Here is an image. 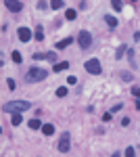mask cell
Instances as JSON below:
<instances>
[{
  "mask_svg": "<svg viewBox=\"0 0 140 157\" xmlns=\"http://www.w3.org/2000/svg\"><path fill=\"white\" fill-rule=\"evenodd\" d=\"M67 84L75 86V84H77V78H75V75H69V78H67Z\"/></svg>",
  "mask_w": 140,
  "mask_h": 157,
  "instance_id": "cb8c5ba5",
  "label": "cell"
},
{
  "mask_svg": "<svg viewBox=\"0 0 140 157\" xmlns=\"http://www.w3.org/2000/svg\"><path fill=\"white\" fill-rule=\"evenodd\" d=\"M77 44H80V48L88 51V48L92 46V34H90V32H86V30L77 32Z\"/></svg>",
  "mask_w": 140,
  "mask_h": 157,
  "instance_id": "277c9868",
  "label": "cell"
},
{
  "mask_svg": "<svg viewBox=\"0 0 140 157\" xmlns=\"http://www.w3.org/2000/svg\"><path fill=\"white\" fill-rule=\"evenodd\" d=\"M121 126H123V128H125V126H130V117H123V120H121Z\"/></svg>",
  "mask_w": 140,
  "mask_h": 157,
  "instance_id": "f1b7e54d",
  "label": "cell"
},
{
  "mask_svg": "<svg viewBox=\"0 0 140 157\" xmlns=\"http://www.w3.org/2000/svg\"><path fill=\"white\" fill-rule=\"evenodd\" d=\"M63 6H65L63 0H53V2H50V9H53V11H59V9H63Z\"/></svg>",
  "mask_w": 140,
  "mask_h": 157,
  "instance_id": "2e32d148",
  "label": "cell"
},
{
  "mask_svg": "<svg viewBox=\"0 0 140 157\" xmlns=\"http://www.w3.org/2000/svg\"><path fill=\"white\" fill-rule=\"evenodd\" d=\"M121 107H123L121 103H119V105H115V107H113V109H111V113H117V111H121Z\"/></svg>",
  "mask_w": 140,
  "mask_h": 157,
  "instance_id": "83f0119b",
  "label": "cell"
},
{
  "mask_svg": "<svg viewBox=\"0 0 140 157\" xmlns=\"http://www.w3.org/2000/svg\"><path fill=\"white\" fill-rule=\"evenodd\" d=\"M130 2H136V0H130Z\"/></svg>",
  "mask_w": 140,
  "mask_h": 157,
  "instance_id": "f546056e",
  "label": "cell"
},
{
  "mask_svg": "<svg viewBox=\"0 0 140 157\" xmlns=\"http://www.w3.org/2000/svg\"><path fill=\"white\" fill-rule=\"evenodd\" d=\"M6 86H9V90H15L17 84H15V80H13V78H9V80H6Z\"/></svg>",
  "mask_w": 140,
  "mask_h": 157,
  "instance_id": "603a6c76",
  "label": "cell"
},
{
  "mask_svg": "<svg viewBox=\"0 0 140 157\" xmlns=\"http://www.w3.org/2000/svg\"><path fill=\"white\" fill-rule=\"evenodd\" d=\"M17 34H19V40H21V42H29V40L34 38V36H32V32H29L27 27H19Z\"/></svg>",
  "mask_w": 140,
  "mask_h": 157,
  "instance_id": "52a82bcc",
  "label": "cell"
},
{
  "mask_svg": "<svg viewBox=\"0 0 140 157\" xmlns=\"http://www.w3.org/2000/svg\"><path fill=\"white\" fill-rule=\"evenodd\" d=\"M111 4H113V9H115V11H117V13H119V11H121V0H111Z\"/></svg>",
  "mask_w": 140,
  "mask_h": 157,
  "instance_id": "44dd1931",
  "label": "cell"
},
{
  "mask_svg": "<svg viewBox=\"0 0 140 157\" xmlns=\"http://www.w3.org/2000/svg\"><path fill=\"white\" fill-rule=\"evenodd\" d=\"M132 94H134L136 99H140V88L138 86H132Z\"/></svg>",
  "mask_w": 140,
  "mask_h": 157,
  "instance_id": "484cf974",
  "label": "cell"
},
{
  "mask_svg": "<svg viewBox=\"0 0 140 157\" xmlns=\"http://www.w3.org/2000/svg\"><path fill=\"white\" fill-rule=\"evenodd\" d=\"M46 75H48V71L42 69V67H29L27 73H23V80H25L27 84H34V82H42V80H46Z\"/></svg>",
  "mask_w": 140,
  "mask_h": 157,
  "instance_id": "6da1fadb",
  "label": "cell"
},
{
  "mask_svg": "<svg viewBox=\"0 0 140 157\" xmlns=\"http://www.w3.org/2000/svg\"><path fill=\"white\" fill-rule=\"evenodd\" d=\"M48 54H50V52H34L32 59H34V61H40V59H42V61H48Z\"/></svg>",
  "mask_w": 140,
  "mask_h": 157,
  "instance_id": "4fadbf2b",
  "label": "cell"
},
{
  "mask_svg": "<svg viewBox=\"0 0 140 157\" xmlns=\"http://www.w3.org/2000/svg\"><path fill=\"white\" fill-rule=\"evenodd\" d=\"M67 67H69V63H67V61H61V63H54L53 71H54V73H59V71H65Z\"/></svg>",
  "mask_w": 140,
  "mask_h": 157,
  "instance_id": "9c48e42d",
  "label": "cell"
},
{
  "mask_svg": "<svg viewBox=\"0 0 140 157\" xmlns=\"http://www.w3.org/2000/svg\"><path fill=\"white\" fill-rule=\"evenodd\" d=\"M111 120H113V113H111V111H107L105 115H103V122H111Z\"/></svg>",
  "mask_w": 140,
  "mask_h": 157,
  "instance_id": "d4e9b609",
  "label": "cell"
},
{
  "mask_svg": "<svg viewBox=\"0 0 140 157\" xmlns=\"http://www.w3.org/2000/svg\"><path fill=\"white\" fill-rule=\"evenodd\" d=\"M13 61H15L17 65H19V63H21V61H23V57H21V52H17V51L13 52Z\"/></svg>",
  "mask_w": 140,
  "mask_h": 157,
  "instance_id": "7402d4cb",
  "label": "cell"
},
{
  "mask_svg": "<svg viewBox=\"0 0 140 157\" xmlns=\"http://www.w3.org/2000/svg\"><path fill=\"white\" fill-rule=\"evenodd\" d=\"M105 21H107V25H109L111 30H115V27H117V19H115V17H111V15H107V17H105Z\"/></svg>",
  "mask_w": 140,
  "mask_h": 157,
  "instance_id": "5bb4252c",
  "label": "cell"
},
{
  "mask_svg": "<svg viewBox=\"0 0 140 157\" xmlns=\"http://www.w3.org/2000/svg\"><path fill=\"white\" fill-rule=\"evenodd\" d=\"M34 38L38 40V42H42V40H44V27H42V25H38V27H36V34H34Z\"/></svg>",
  "mask_w": 140,
  "mask_h": 157,
  "instance_id": "7c38bea8",
  "label": "cell"
},
{
  "mask_svg": "<svg viewBox=\"0 0 140 157\" xmlns=\"http://www.w3.org/2000/svg\"><path fill=\"white\" fill-rule=\"evenodd\" d=\"M29 128H32V130H38V128H42V122H40L38 117H36V120H29Z\"/></svg>",
  "mask_w": 140,
  "mask_h": 157,
  "instance_id": "ac0fdd59",
  "label": "cell"
},
{
  "mask_svg": "<svg viewBox=\"0 0 140 157\" xmlns=\"http://www.w3.org/2000/svg\"><path fill=\"white\" fill-rule=\"evenodd\" d=\"M86 71L88 73H94V75H98L101 71H103V67H101V61L98 59H90V61H86Z\"/></svg>",
  "mask_w": 140,
  "mask_h": 157,
  "instance_id": "5b68a950",
  "label": "cell"
},
{
  "mask_svg": "<svg viewBox=\"0 0 140 157\" xmlns=\"http://www.w3.org/2000/svg\"><path fill=\"white\" fill-rule=\"evenodd\" d=\"M11 122H13V126H21L23 115H21V113H11Z\"/></svg>",
  "mask_w": 140,
  "mask_h": 157,
  "instance_id": "8fae6325",
  "label": "cell"
},
{
  "mask_svg": "<svg viewBox=\"0 0 140 157\" xmlns=\"http://www.w3.org/2000/svg\"><path fill=\"white\" fill-rule=\"evenodd\" d=\"M134 153H136V149H134V147H128V149H125V155H128V157H132Z\"/></svg>",
  "mask_w": 140,
  "mask_h": 157,
  "instance_id": "4316f807",
  "label": "cell"
},
{
  "mask_svg": "<svg viewBox=\"0 0 140 157\" xmlns=\"http://www.w3.org/2000/svg\"><path fill=\"white\" fill-rule=\"evenodd\" d=\"M121 80H123V82H132V80H134V75H132L130 71H123V73H121Z\"/></svg>",
  "mask_w": 140,
  "mask_h": 157,
  "instance_id": "d6986e66",
  "label": "cell"
},
{
  "mask_svg": "<svg viewBox=\"0 0 140 157\" xmlns=\"http://www.w3.org/2000/svg\"><path fill=\"white\" fill-rule=\"evenodd\" d=\"M56 149H59V153H69V149H71V134L69 132H63V134L59 136Z\"/></svg>",
  "mask_w": 140,
  "mask_h": 157,
  "instance_id": "3957f363",
  "label": "cell"
},
{
  "mask_svg": "<svg viewBox=\"0 0 140 157\" xmlns=\"http://www.w3.org/2000/svg\"><path fill=\"white\" fill-rule=\"evenodd\" d=\"M4 6L11 11V13H19L23 9V2L21 0H4Z\"/></svg>",
  "mask_w": 140,
  "mask_h": 157,
  "instance_id": "8992f818",
  "label": "cell"
},
{
  "mask_svg": "<svg viewBox=\"0 0 140 157\" xmlns=\"http://www.w3.org/2000/svg\"><path fill=\"white\" fill-rule=\"evenodd\" d=\"M42 134H44V136L54 134V126H53V124H44V126H42Z\"/></svg>",
  "mask_w": 140,
  "mask_h": 157,
  "instance_id": "30bf717a",
  "label": "cell"
},
{
  "mask_svg": "<svg viewBox=\"0 0 140 157\" xmlns=\"http://www.w3.org/2000/svg\"><path fill=\"white\" fill-rule=\"evenodd\" d=\"M125 52H128V46H125V44H121V46L117 48V52H115V59L119 61V59H121V57L125 54Z\"/></svg>",
  "mask_w": 140,
  "mask_h": 157,
  "instance_id": "9a60e30c",
  "label": "cell"
},
{
  "mask_svg": "<svg viewBox=\"0 0 140 157\" xmlns=\"http://www.w3.org/2000/svg\"><path fill=\"white\" fill-rule=\"evenodd\" d=\"M65 17L69 19V21H73V19L77 17V13H75V9H67V11H65Z\"/></svg>",
  "mask_w": 140,
  "mask_h": 157,
  "instance_id": "e0dca14e",
  "label": "cell"
},
{
  "mask_svg": "<svg viewBox=\"0 0 140 157\" xmlns=\"http://www.w3.org/2000/svg\"><path fill=\"white\" fill-rule=\"evenodd\" d=\"M71 42H73V38H65V40L56 42V46H54V48H56V51H63V48H67V46H69Z\"/></svg>",
  "mask_w": 140,
  "mask_h": 157,
  "instance_id": "ba28073f",
  "label": "cell"
},
{
  "mask_svg": "<svg viewBox=\"0 0 140 157\" xmlns=\"http://www.w3.org/2000/svg\"><path fill=\"white\" fill-rule=\"evenodd\" d=\"M56 96H67V86H61V88H56Z\"/></svg>",
  "mask_w": 140,
  "mask_h": 157,
  "instance_id": "ffe728a7",
  "label": "cell"
},
{
  "mask_svg": "<svg viewBox=\"0 0 140 157\" xmlns=\"http://www.w3.org/2000/svg\"><path fill=\"white\" fill-rule=\"evenodd\" d=\"M29 107H32L29 101H11L2 107V111L4 113H21V111H27Z\"/></svg>",
  "mask_w": 140,
  "mask_h": 157,
  "instance_id": "7a4b0ae2",
  "label": "cell"
}]
</instances>
